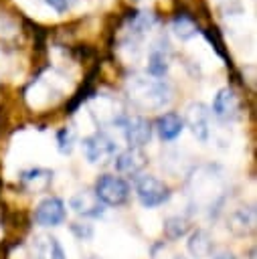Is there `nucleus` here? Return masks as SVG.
<instances>
[{
  "label": "nucleus",
  "mask_w": 257,
  "mask_h": 259,
  "mask_svg": "<svg viewBox=\"0 0 257 259\" xmlns=\"http://www.w3.org/2000/svg\"><path fill=\"white\" fill-rule=\"evenodd\" d=\"M215 259H235V255H231V253H221V255H217Z\"/></svg>",
  "instance_id": "22"
},
{
  "label": "nucleus",
  "mask_w": 257,
  "mask_h": 259,
  "mask_svg": "<svg viewBox=\"0 0 257 259\" xmlns=\"http://www.w3.org/2000/svg\"><path fill=\"white\" fill-rule=\"evenodd\" d=\"M57 144H59V152L61 154H69L73 150V144H75V134L69 127H63L57 134Z\"/></svg>",
  "instance_id": "19"
},
{
  "label": "nucleus",
  "mask_w": 257,
  "mask_h": 259,
  "mask_svg": "<svg viewBox=\"0 0 257 259\" xmlns=\"http://www.w3.org/2000/svg\"><path fill=\"white\" fill-rule=\"evenodd\" d=\"M93 194L97 196V200L101 204L107 206H119L127 200L130 196V184L119 178V176H111V174H103L97 178L95 182V190Z\"/></svg>",
  "instance_id": "2"
},
{
  "label": "nucleus",
  "mask_w": 257,
  "mask_h": 259,
  "mask_svg": "<svg viewBox=\"0 0 257 259\" xmlns=\"http://www.w3.org/2000/svg\"><path fill=\"white\" fill-rule=\"evenodd\" d=\"M136 194H138V200L146 208H156V206L164 204L170 198V188H168V184L164 180H160V178H156L152 174H146V176L138 178Z\"/></svg>",
  "instance_id": "3"
},
{
  "label": "nucleus",
  "mask_w": 257,
  "mask_h": 259,
  "mask_svg": "<svg viewBox=\"0 0 257 259\" xmlns=\"http://www.w3.org/2000/svg\"><path fill=\"white\" fill-rule=\"evenodd\" d=\"M87 259H101V257H95V255H93V257H87Z\"/></svg>",
  "instance_id": "24"
},
{
  "label": "nucleus",
  "mask_w": 257,
  "mask_h": 259,
  "mask_svg": "<svg viewBox=\"0 0 257 259\" xmlns=\"http://www.w3.org/2000/svg\"><path fill=\"white\" fill-rule=\"evenodd\" d=\"M182 121H186V125L190 127V132L196 140H200V142L208 140V136H210V111L204 103H200V101L190 103L186 107V115Z\"/></svg>",
  "instance_id": "5"
},
{
  "label": "nucleus",
  "mask_w": 257,
  "mask_h": 259,
  "mask_svg": "<svg viewBox=\"0 0 257 259\" xmlns=\"http://www.w3.org/2000/svg\"><path fill=\"white\" fill-rule=\"evenodd\" d=\"M174 259H186V257H184V255H176Z\"/></svg>",
  "instance_id": "23"
},
{
  "label": "nucleus",
  "mask_w": 257,
  "mask_h": 259,
  "mask_svg": "<svg viewBox=\"0 0 257 259\" xmlns=\"http://www.w3.org/2000/svg\"><path fill=\"white\" fill-rule=\"evenodd\" d=\"M249 212H251V210H239V212L233 214V221H231L233 225H231V229H233L237 235H245L249 229H253V223H255V221H253V214L247 219Z\"/></svg>",
  "instance_id": "18"
},
{
  "label": "nucleus",
  "mask_w": 257,
  "mask_h": 259,
  "mask_svg": "<svg viewBox=\"0 0 257 259\" xmlns=\"http://www.w3.org/2000/svg\"><path fill=\"white\" fill-rule=\"evenodd\" d=\"M212 251V239L206 231L202 229H196L190 237H188V253L196 259H204L208 257Z\"/></svg>",
  "instance_id": "14"
},
{
  "label": "nucleus",
  "mask_w": 257,
  "mask_h": 259,
  "mask_svg": "<svg viewBox=\"0 0 257 259\" xmlns=\"http://www.w3.org/2000/svg\"><path fill=\"white\" fill-rule=\"evenodd\" d=\"M121 127H123V138H125L127 146L134 150H140L152 138V125L146 117H140V115L127 117V119H123Z\"/></svg>",
  "instance_id": "6"
},
{
  "label": "nucleus",
  "mask_w": 257,
  "mask_h": 259,
  "mask_svg": "<svg viewBox=\"0 0 257 259\" xmlns=\"http://www.w3.org/2000/svg\"><path fill=\"white\" fill-rule=\"evenodd\" d=\"M182 127H184V121H182V117H180L178 113H174V111H166V113H162V115L156 119V132H158V136H160L162 140H166V142L176 140V138L180 136Z\"/></svg>",
  "instance_id": "12"
},
{
  "label": "nucleus",
  "mask_w": 257,
  "mask_h": 259,
  "mask_svg": "<svg viewBox=\"0 0 257 259\" xmlns=\"http://www.w3.org/2000/svg\"><path fill=\"white\" fill-rule=\"evenodd\" d=\"M53 178V172L51 170H42V168H32V170H26L22 172V182L28 184L30 190H38V188H45Z\"/></svg>",
  "instance_id": "15"
},
{
  "label": "nucleus",
  "mask_w": 257,
  "mask_h": 259,
  "mask_svg": "<svg viewBox=\"0 0 257 259\" xmlns=\"http://www.w3.org/2000/svg\"><path fill=\"white\" fill-rule=\"evenodd\" d=\"M71 231L81 239V241H87V239H91V235H93V227L91 225H81V223H75V225H71Z\"/></svg>",
  "instance_id": "20"
},
{
  "label": "nucleus",
  "mask_w": 257,
  "mask_h": 259,
  "mask_svg": "<svg viewBox=\"0 0 257 259\" xmlns=\"http://www.w3.org/2000/svg\"><path fill=\"white\" fill-rule=\"evenodd\" d=\"M65 214H67L65 202L61 198H57V196H49L36 206L34 221L40 227H57V225H61L65 221Z\"/></svg>",
  "instance_id": "7"
},
{
  "label": "nucleus",
  "mask_w": 257,
  "mask_h": 259,
  "mask_svg": "<svg viewBox=\"0 0 257 259\" xmlns=\"http://www.w3.org/2000/svg\"><path fill=\"white\" fill-rule=\"evenodd\" d=\"M30 251H32V259H65V251L57 241V237L47 233H40L32 239Z\"/></svg>",
  "instance_id": "8"
},
{
  "label": "nucleus",
  "mask_w": 257,
  "mask_h": 259,
  "mask_svg": "<svg viewBox=\"0 0 257 259\" xmlns=\"http://www.w3.org/2000/svg\"><path fill=\"white\" fill-rule=\"evenodd\" d=\"M212 113L223 119V121H229V119H235L237 113H239V99L237 95L233 93V89L225 87L221 89L217 95H215V101H212Z\"/></svg>",
  "instance_id": "9"
},
{
  "label": "nucleus",
  "mask_w": 257,
  "mask_h": 259,
  "mask_svg": "<svg viewBox=\"0 0 257 259\" xmlns=\"http://www.w3.org/2000/svg\"><path fill=\"white\" fill-rule=\"evenodd\" d=\"M127 97L144 109H162L172 99V89L164 79L132 77L125 83Z\"/></svg>",
  "instance_id": "1"
},
{
  "label": "nucleus",
  "mask_w": 257,
  "mask_h": 259,
  "mask_svg": "<svg viewBox=\"0 0 257 259\" xmlns=\"http://www.w3.org/2000/svg\"><path fill=\"white\" fill-rule=\"evenodd\" d=\"M144 164H146L144 154L140 150H134V148L117 154V158H115V170L123 172V174H136L144 168Z\"/></svg>",
  "instance_id": "13"
},
{
  "label": "nucleus",
  "mask_w": 257,
  "mask_h": 259,
  "mask_svg": "<svg viewBox=\"0 0 257 259\" xmlns=\"http://www.w3.org/2000/svg\"><path fill=\"white\" fill-rule=\"evenodd\" d=\"M168 55H170V51H168V40L166 38H160L150 49V55H148V73L154 79H160V77L166 75V71H168Z\"/></svg>",
  "instance_id": "10"
},
{
  "label": "nucleus",
  "mask_w": 257,
  "mask_h": 259,
  "mask_svg": "<svg viewBox=\"0 0 257 259\" xmlns=\"http://www.w3.org/2000/svg\"><path fill=\"white\" fill-rule=\"evenodd\" d=\"M188 231V221L184 217H168L164 221V233L170 241H176L180 237H184Z\"/></svg>",
  "instance_id": "17"
},
{
  "label": "nucleus",
  "mask_w": 257,
  "mask_h": 259,
  "mask_svg": "<svg viewBox=\"0 0 257 259\" xmlns=\"http://www.w3.org/2000/svg\"><path fill=\"white\" fill-rule=\"evenodd\" d=\"M55 12H67V10H71L73 8V4L77 2V0H45Z\"/></svg>",
  "instance_id": "21"
},
{
  "label": "nucleus",
  "mask_w": 257,
  "mask_h": 259,
  "mask_svg": "<svg viewBox=\"0 0 257 259\" xmlns=\"http://www.w3.org/2000/svg\"><path fill=\"white\" fill-rule=\"evenodd\" d=\"M172 30H174V34H176L180 40H188L190 36L196 34V24H194V20H192L190 16L180 14V16L174 18V22H172Z\"/></svg>",
  "instance_id": "16"
},
{
  "label": "nucleus",
  "mask_w": 257,
  "mask_h": 259,
  "mask_svg": "<svg viewBox=\"0 0 257 259\" xmlns=\"http://www.w3.org/2000/svg\"><path fill=\"white\" fill-rule=\"evenodd\" d=\"M71 208L77 212V214H83V217H101L103 214V204L97 200V196L89 190L85 192H77L71 200H69Z\"/></svg>",
  "instance_id": "11"
},
{
  "label": "nucleus",
  "mask_w": 257,
  "mask_h": 259,
  "mask_svg": "<svg viewBox=\"0 0 257 259\" xmlns=\"http://www.w3.org/2000/svg\"><path fill=\"white\" fill-rule=\"evenodd\" d=\"M117 150V144L103 132H97L83 140V154L89 164H99L107 158H111Z\"/></svg>",
  "instance_id": "4"
}]
</instances>
